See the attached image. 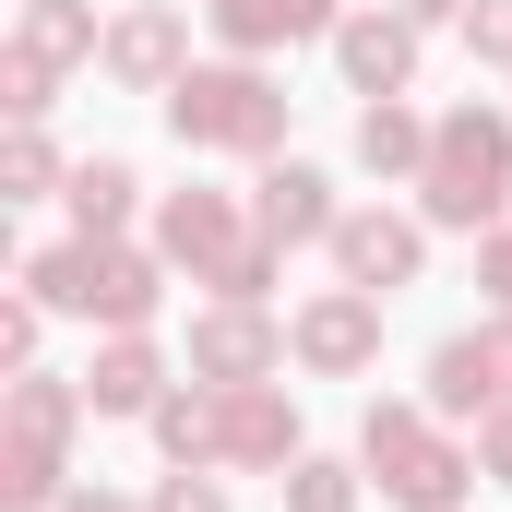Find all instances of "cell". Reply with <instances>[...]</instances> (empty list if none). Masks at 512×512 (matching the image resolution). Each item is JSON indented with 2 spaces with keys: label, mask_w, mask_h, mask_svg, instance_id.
Masks as SVG:
<instances>
[{
  "label": "cell",
  "mask_w": 512,
  "mask_h": 512,
  "mask_svg": "<svg viewBox=\"0 0 512 512\" xmlns=\"http://www.w3.org/2000/svg\"><path fill=\"white\" fill-rule=\"evenodd\" d=\"M358 465H370V489L393 512H465V489H477V429L429 417V393H382L358 417Z\"/></svg>",
  "instance_id": "1"
},
{
  "label": "cell",
  "mask_w": 512,
  "mask_h": 512,
  "mask_svg": "<svg viewBox=\"0 0 512 512\" xmlns=\"http://www.w3.org/2000/svg\"><path fill=\"white\" fill-rule=\"evenodd\" d=\"M24 286H36L60 322L155 334V310H167V251H155V239H60V251L24 262Z\"/></svg>",
  "instance_id": "2"
},
{
  "label": "cell",
  "mask_w": 512,
  "mask_h": 512,
  "mask_svg": "<svg viewBox=\"0 0 512 512\" xmlns=\"http://www.w3.org/2000/svg\"><path fill=\"white\" fill-rule=\"evenodd\" d=\"M417 215L453 227V239H489L512 215V108H441V120H429Z\"/></svg>",
  "instance_id": "3"
},
{
  "label": "cell",
  "mask_w": 512,
  "mask_h": 512,
  "mask_svg": "<svg viewBox=\"0 0 512 512\" xmlns=\"http://www.w3.org/2000/svg\"><path fill=\"white\" fill-rule=\"evenodd\" d=\"M286 84L262 72V60H191L179 72V96H167V131L191 143V155H286Z\"/></svg>",
  "instance_id": "4"
},
{
  "label": "cell",
  "mask_w": 512,
  "mask_h": 512,
  "mask_svg": "<svg viewBox=\"0 0 512 512\" xmlns=\"http://www.w3.org/2000/svg\"><path fill=\"white\" fill-rule=\"evenodd\" d=\"M417 393H429V417H453V429H477L489 405H512V310L465 322V334H441Z\"/></svg>",
  "instance_id": "5"
},
{
  "label": "cell",
  "mask_w": 512,
  "mask_h": 512,
  "mask_svg": "<svg viewBox=\"0 0 512 512\" xmlns=\"http://www.w3.org/2000/svg\"><path fill=\"white\" fill-rule=\"evenodd\" d=\"M155 251H167V274H191V286H215L227 262L251 251L262 227H251V203L239 191H155V227H143Z\"/></svg>",
  "instance_id": "6"
},
{
  "label": "cell",
  "mask_w": 512,
  "mask_h": 512,
  "mask_svg": "<svg viewBox=\"0 0 512 512\" xmlns=\"http://www.w3.org/2000/svg\"><path fill=\"white\" fill-rule=\"evenodd\" d=\"M298 346H286V322L262 310V298H203L191 310V382H215V393H239V382H274Z\"/></svg>",
  "instance_id": "7"
},
{
  "label": "cell",
  "mask_w": 512,
  "mask_h": 512,
  "mask_svg": "<svg viewBox=\"0 0 512 512\" xmlns=\"http://www.w3.org/2000/svg\"><path fill=\"white\" fill-rule=\"evenodd\" d=\"M96 72L120 96H179V72H191V0H131V12H108Z\"/></svg>",
  "instance_id": "8"
},
{
  "label": "cell",
  "mask_w": 512,
  "mask_h": 512,
  "mask_svg": "<svg viewBox=\"0 0 512 512\" xmlns=\"http://www.w3.org/2000/svg\"><path fill=\"white\" fill-rule=\"evenodd\" d=\"M286 346H298L310 382H358V370H382V298L370 286H322V298H298Z\"/></svg>",
  "instance_id": "9"
},
{
  "label": "cell",
  "mask_w": 512,
  "mask_h": 512,
  "mask_svg": "<svg viewBox=\"0 0 512 512\" xmlns=\"http://www.w3.org/2000/svg\"><path fill=\"white\" fill-rule=\"evenodd\" d=\"M334 286H370V298H393V286H417L429 274V215H393V203H358L334 239Z\"/></svg>",
  "instance_id": "10"
},
{
  "label": "cell",
  "mask_w": 512,
  "mask_h": 512,
  "mask_svg": "<svg viewBox=\"0 0 512 512\" xmlns=\"http://www.w3.org/2000/svg\"><path fill=\"white\" fill-rule=\"evenodd\" d=\"M417 60H429V24H405L393 0H370V12L334 24V72H346V96H417Z\"/></svg>",
  "instance_id": "11"
},
{
  "label": "cell",
  "mask_w": 512,
  "mask_h": 512,
  "mask_svg": "<svg viewBox=\"0 0 512 512\" xmlns=\"http://www.w3.org/2000/svg\"><path fill=\"white\" fill-rule=\"evenodd\" d=\"M251 227L274 239V251H322V239L346 227V203H334V179H322V167L262 155V179H251Z\"/></svg>",
  "instance_id": "12"
},
{
  "label": "cell",
  "mask_w": 512,
  "mask_h": 512,
  "mask_svg": "<svg viewBox=\"0 0 512 512\" xmlns=\"http://www.w3.org/2000/svg\"><path fill=\"white\" fill-rule=\"evenodd\" d=\"M203 24H215V48L227 60H274V48H334V24H346V0H203Z\"/></svg>",
  "instance_id": "13"
},
{
  "label": "cell",
  "mask_w": 512,
  "mask_h": 512,
  "mask_svg": "<svg viewBox=\"0 0 512 512\" xmlns=\"http://www.w3.org/2000/svg\"><path fill=\"white\" fill-rule=\"evenodd\" d=\"M167 393H179V370H167L155 334H96V358H84V405L96 417H155Z\"/></svg>",
  "instance_id": "14"
},
{
  "label": "cell",
  "mask_w": 512,
  "mask_h": 512,
  "mask_svg": "<svg viewBox=\"0 0 512 512\" xmlns=\"http://www.w3.org/2000/svg\"><path fill=\"white\" fill-rule=\"evenodd\" d=\"M310 441H298V405L286 382H239L227 393V477H286Z\"/></svg>",
  "instance_id": "15"
},
{
  "label": "cell",
  "mask_w": 512,
  "mask_h": 512,
  "mask_svg": "<svg viewBox=\"0 0 512 512\" xmlns=\"http://www.w3.org/2000/svg\"><path fill=\"white\" fill-rule=\"evenodd\" d=\"M60 501H72V429L0 417V512H60Z\"/></svg>",
  "instance_id": "16"
},
{
  "label": "cell",
  "mask_w": 512,
  "mask_h": 512,
  "mask_svg": "<svg viewBox=\"0 0 512 512\" xmlns=\"http://www.w3.org/2000/svg\"><path fill=\"white\" fill-rule=\"evenodd\" d=\"M358 167H370L382 191H417V167H429V120H417V96H358Z\"/></svg>",
  "instance_id": "17"
},
{
  "label": "cell",
  "mask_w": 512,
  "mask_h": 512,
  "mask_svg": "<svg viewBox=\"0 0 512 512\" xmlns=\"http://www.w3.org/2000/svg\"><path fill=\"white\" fill-rule=\"evenodd\" d=\"M143 429H155V453H167V465H215V477H227V393H215V382H191V370H179V393H167Z\"/></svg>",
  "instance_id": "18"
},
{
  "label": "cell",
  "mask_w": 512,
  "mask_h": 512,
  "mask_svg": "<svg viewBox=\"0 0 512 512\" xmlns=\"http://www.w3.org/2000/svg\"><path fill=\"white\" fill-rule=\"evenodd\" d=\"M60 203H72V239H131V227H155V203H143V179H131L120 155H84Z\"/></svg>",
  "instance_id": "19"
},
{
  "label": "cell",
  "mask_w": 512,
  "mask_h": 512,
  "mask_svg": "<svg viewBox=\"0 0 512 512\" xmlns=\"http://www.w3.org/2000/svg\"><path fill=\"white\" fill-rule=\"evenodd\" d=\"M12 36H24V48H48L60 72L108 48V24H96V0H12Z\"/></svg>",
  "instance_id": "20"
},
{
  "label": "cell",
  "mask_w": 512,
  "mask_h": 512,
  "mask_svg": "<svg viewBox=\"0 0 512 512\" xmlns=\"http://www.w3.org/2000/svg\"><path fill=\"white\" fill-rule=\"evenodd\" d=\"M48 191H72V155L48 143V120H12L0 131V203H48Z\"/></svg>",
  "instance_id": "21"
},
{
  "label": "cell",
  "mask_w": 512,
  "mask_h": 512,
  "mask_svg": "<svg viewBox=\"0 0 512 512\" xmlns=\"http://www.w3.org/2000/svg\"><path fill=\"white\" fill-rule=\"evenodd\" d=\"M274 489H286V512H358V489H370V465H334V453H298V465H286Z\"/></svg>",
  "instance_id": "22"
},
{
  "label": "cell",
  "mask_w": 512,
  "mask_h": 512,
  "mask_svg": "<svg viewBox=\"0 0 512 512\" xmlns=\"http://www.w3.org/2000/svg\"><path fill=\"white\" fill-rule=\"evenodd\" d=\"M48 108H60V60L12 36V48H0V120H48Z\"/></svg>",
  "instance_id": "23"
},
{
  "label": "cell",
  "mask_w": 512,
  "mask_h": 512,
  "mask_svg": "<svg viewBox=\"0 0 512 512\" xmlns=\"http://www.w3.org/2000/svg\"><path fill=\"white\" fill-rule=\"evenodd\" d=\"M465 48H477V72L512 84V0H465Z\"/></svg>",
  "instance_id": "24"
},
{
  "label": "cell",
  "mask_w": 512,
  "mask_h": 512,
  "mask_svg": "<svg viewBox=\"0 0 512 512\" xmlns=\"http://www.w3.org/2000/svg\"><path fill=\"white\" fill-rule=\"evenodd\" d=\"M143 512H227V477H215V465H167Z\"/></svg>",
  "instance_id": "25"
},
{
  "label": "cell",
  "mask_w": 512,
  "mask_h": 512,
  "mask_svg": "<svg viewBox=\"0 0 512 512\" xmlns=\"http://www.w3.org/2000/svg\"><path fill=\"white\" fill-rule=\"evenodd\" d=\"M477 477H489V489H512V405H489V417H477Z\"/></svg>",
  "instance_id": "26"
},
{
  "label": "cell",
  "mask_w": 512,
  "mask_h": 512,
  "mask_svg": "<svg viewBox=\"0 0 512 512\" xmlns=\"http://www.w3.org/2000/svg\"><path fill=\"white\" fill-rule=\"evenodd\" d=\"M477 286H489V310H512V215L477 239Z\"/></svg>",
  "instance_id": "27"
},
{
  "label": "cell",
  "mask_w": 512,
  "mask_h": 512,
  "mask_svg": "<svg viewBox=\"0 0 512 512\" xmlns=\"http://www.w3.org/2000/svg\"><path fill=\"white\" fill-rule=\"evenodd\" d=\"M405 24H465V0H393Z\"/></svg>",
  "instance_id": "28"
},
{
  "label": "cell",
  "mask_w": 512,
  "mask_h": 512,
  "mask_svg": "<svg viewBox=\"0 0 512 512\" xmlns=\"http://www.w3.org/2000/svg\"><path fill=\"white\" fill-rule=\"evenodd\" d=\"M60 512H143V501H120V489H72Z\"/></svg>",
  "instance_id": "29"
},
{
  "label": "cell",
  "mask_w": 512,
  "mask_h": 512,
  "mask_svg": "<svg viewBox=\"0 0 512 512\" xmlns=\"http://www.w3.org/2000/svg\"><path fill=\"white\" fill-rule=\"evenodd\" d=\"M191 12H203V0H191Z\"/></svg>",
  "instance_id": "30"
}]
</instances>
